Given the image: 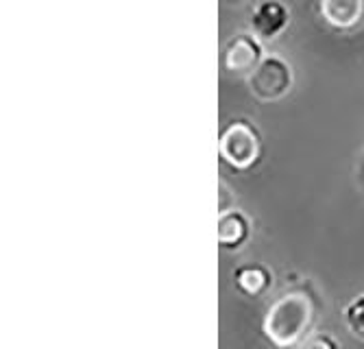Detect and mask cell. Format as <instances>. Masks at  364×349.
<instances>
[{"mask_svg":"<svg viewBox=\"0 0 364 349\" xmlns=\"http://www.w3.org/2000/svg\"><path fill=\"white\" fill-rule=\"evenodd\" d=\"M308 349H336V347H334V343L329 340V338H325V336H318V338H314V340L308 345Z\"/></svg>","mask_w":364,"mask_h":349,"instance_id":"8fae6325","label":"cell"},{"mask_svg":"<svg viewBox=\"0 0 364 349\" xmlns=\"http://www.w3.org/2000/svg\"><path fill=\"white\" fill-rule=\"evenodd\" d=\"M236 281H238V286L242 293L247 295H259L264 289L269 286V273L259 269V267H245L238 271L236 275Z\"/></svg>","mask_w":364,"mask_h":349,"instance_id":"ba28073f","label":"cell"},{"mask_svg":"<svg viewBox=\"0 0 364 349\" xmlns=\"http://www.w3.org/2000/svg\"><path fill=\"white\" fill-rule=\"evenodd\" d=\"M292 85V70L282 57H264L249 75V90L262 103L284 99Z\"/></svg>","mask_w":364,"mask_h":349,"instance_id":"3957f363","label":"cell"},{"mask_svg":"<svg viewBox=\"0 0 364 349\" xmlns=\"http://www.w3.org/2000/svg\"><path fill=\"white\" fill-rule=\"evenodd\" d=\"M310 321H312L310 299L301 293H290L269 308L267 319H264V332H267V336L277 347H288L304 336Z\"/></svg>","mask_w":364,"mask_h":349,"instance_id":"6da1fadb","label":"cell"},{"mask_svg":"<svg viewBox=\"0 0 364 349\" xmlns=\"http://www.w3.org/2000/svg\"><path fill=\"white\" fill-rule=\"evenodd\" d=\"M220 157L236 171H249L257 164L262 155V140L257 129L247 120H236L225 131L218 140Z\"/></svg>","mask_w":364,"mask_h":349,"instance_id":"7a4b0ae2","label":"cell"},{"mask_svg":"<svg viewBox=\"0 0 364 349\" xmlns=\"http://www.w3.org/2000/svg\"><path fill=\"white\" fill-rule=\"evenodd\" d=\"M321 18L338 31H353L364 24V0H318Z\"/></svg>","mask_w":364,"mask_h":349,"instance_id":"5b68a950","label":"cell"},{"mask_svg":"<svg viewBox=\"0 0 364 349\" xmlns=\"http://www.w3.org/2000/svg\"><path fill=\"white\" fill-rule=\"evenodd\" d=\"M249 236V223L240 212H223L218 220V240L223 247H240Z\"/></svg>","mask_w":364,"mask_h":349,"instance_id":"52a82bcc","label":"cell"},{"mask_svg":"<svg viewBox=\"0 0 364 349\" xmlns=\"http://www.w3.org/2000/svg\"><path fill=\"white\" fill-rule=\"evenodd\" d=\"M259 61H262V48L257 40L247 33L236 36L231 40L223 55V63L231 75H247V73L251 75Z\"/></svg>","mask_w":364,"mask_h":349,"instance_id":"277c9868","label":"cell"},{"mask_svg":"<svg viewBox=\"0 0 364 349\" xmlns=\"http://www.w3.org/2000/svg\"><path fill=\"white\" fill-rule=\"evenodd\" d=\"M355 183L360 188V193L364 195V153L360 155V160L355 164Z\"/></svg>","mask_w":364,"mask_h":349,"instance_id":"30bf717a","label":"cell"},{"mask_svg":"<svg viewBox=\"0 0 364 349\" xmlns=\"http://www.w3.org/2000/svg\"><path fill=\"white\" fill-rule=\"evenodd\" d=\"M288 20H290V14L282 3H277V0H267V3H262L255 9L251 24H253V31L257 36L275 38L286 28Z\"/></svg>","mask_w":364,"mask_h":349,"instance_id":"8992f818","label":"cell"},{"mask_svg":"<svg viewBox=\"0 0 364 349\" xmlns=\"http://www.w3.org/2000/svg\"><path fill=\"white\" fill-rule=\"evenodd\" d=\"M345 319H347L349 330H351L355 336L364 338V295L358 297V299H353V301L347 306Z\"/></svg>","mask_w":364,"mask_h":349,"instance_id":"9c48e42d","label":"cell"}]
</instances>
